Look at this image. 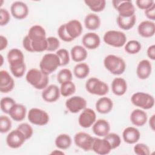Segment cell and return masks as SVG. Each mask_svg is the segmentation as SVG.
<instances>
[{"instance_id": "obj_1", "label": "cell", "mask_w": 155, "mask_h": 155, "mask_svg": "<svg viewBox=\"0 0 155 155\" xmlns=\"http://www.w3.org/2000/svg\"><path fill=\"white\" fill-rule=\"evenodd\" d=\"M27 82L37 90H44L48 86V75L42 72L40 69L31 68L25 76Z\"/></svg>"}, {"instance_id": "obj_2", "label": "cell", "mask_w": 155, "mask_h": 155, "mask_svg": "<svg viewBox=\"0 0 155 155\" xmlns=\"http://www.w3.org/2000/svg\"><path fill=\"white\" fill-rule=\"evenodd\" d=\"M105 68L111 74L120 75L124 73L126 68V64L124 60L117 56L108 54L104 59Z\"/></svg>"}, {"instance_id": "obj_3", "label": "cell", "mask_w": 155, "mask_h": 155, "mask_svg": "<svg viewBox=\"0 0 155 155\" xmlns=\"http://www.w3.org/2000/svg\"><path fill=\"white\" fill-rule=\"evenodd\" d=\"M61 66L59 57L56 53H47L44 55L39 63L40 70L49 75Z\"/></svg>"}, {"instance_id": "obj_4", "label": "cell", "mask_w": 155, "mask_h": 155, "mask_svg": "<svg viewBox=\"0 0 155 155\" xmlns=\"http://www.w3.org/2000/svg\"><path fill=\"white\" fill-rule=\"evenodd\" d=\"M85 88L89 93L100 96H105L109 91L108 85L96 78H89L85 83Z\"/></svg>"}, {"instance_id": "obj_5", "label": "cell", "mask_w": 155, "mask_h": 155, "mask_svg": "<svg viewBox=\"0 0 155 155\" xmlns=\"http://www.w3.org/2000/svg\"><path fill=\"white\" fill-rule=\"evenodd\" d=\"M103 40L108 45L114 47H121L126 44L127 36L122 31L111 30L105 33Z\"/></svg>"}, {"instance_id": "obj_6", "label": "cell", "mask_w": 155, "mask_h": 155, "mask_svg": "<svg viewBox=\"0 0 155 155\" xmlns=\"http://www.w3.org/2000/svg\"><path fill=\"white\" fill-rule=\"evenodd\" d=\"M131 101L134 105L143 110L150 109L154 105V97L144 92H136L134 93L131 97Z\"/></svg>"}, {"instance_id": "obj_7", "label": "cell", "mask_w": 155, "mask_h": 155, "mask_svg": "<svg viewBox=\"0 0 155 155\" xmlns=\"http://www.w3.org/2000/svg\"><path fill=\"white\" fill-rule=\"evenodd\" d=\"M29 122L34 125L43 126L49 122V115L44 110L38 108H31L27 115Z\"/></svg>"}, {"instance_id": "obj_8", "label": "cell", "mask_w": 155, "mask_h": 155, "mask_svg": "<svg viewBox=\"0 0 155 155\" xmlns=\"http://www.w3.org/2000/svg\"><path fill=\"white\" fill-rule=\"evenodd\" d=\"M114 8L118 12L119 16L130 17L135 15V7L131 1H112Z\"/></svg>"}, {"instance_id": "obj_9", "label": "cell", "mask_w": 155, "mask_h": 155, "mask_svg": "<svg viewBox=\"0 0 155 155\" xmlns=\"http://www.w3.org/2000/svg\"><path fill=\"white\" fill-rule=\"evenodd\" d=\"M94 140V137L85 132H78L74 136L75 145L85 151L92 150Z\"/></svg>"}, {"instance_id": "obj_10", "label": "cell", "mask_w": 155, "mask_h": 155, "mask_svg": "<svg viewBox=\"0 0 155 155\" xmlns=\"http://www.w3.org/2000/svg\"><path fill=\"white\" fill-rule=\"evenodd\" d=\"M65 107L71 113H78L86 108L87 101L80 96H73L66 100Z\"/></svg>"}, {"instance_id": "obj_11", "label": "cell", "mask_w": 155, "mask_h": 155, "mask_svg": "<svg viewBox=\"0 0 155 155\" xmlns=\"http://www.w3.org/2000/svg\"><path fill=\"white\" fill-rule=\"evenodd\" d=\"M26 139L22 133L18 129L11 131L6 137V143L11 148H18L21 147Z\"/></svg>"}, {"instance_id": "obj_12", "label": "cell", "mask_w": 155, "mask_h": 155, "mask_svg": "<svg viewBox=\"0 0 155 155\" xmlns=\"http://www.w3.org/2000/svg\"><path fill=\"white\" fill-rule=\"evenodd\" d=\"M96 120V114L95 111L90 108H85L82 110L78 117L79 125L84 128L91 127Z\"/></svg>"}, {"instance_id": "obj_13", "label": "cell", "mask_w": 155, "mask_h": 155, "mask_svg": "<svg viewBox=\"0 0 155 155\" xmlns=\"http://www.w3.org/2000/svg\"><path fill=\"white\" fill-rule=\"evenodd\" d=\"M12 15L17 19H23L28 15V8L27 5L22 1H15L10 7Z\"/></svg>"}, {"instance_id": "obj_14", "label": "cell", "mask_w": 155, "mask_h": 155, "mask_svg": "<svg viewBox=\"0 0 155 155\" xmlns=\"http://www.w3.org/2000/svg\"><path fill=\"white\" fill-rule=\"evenodd\" d=\"M61 95L59 88L55 84H51L45 88L41 94L42 99L47 102H54L59 99Z\"/></svg>"}, {"instance_id": "obj_15", "label": "cell", "mask_w": 155, "mask_h": 155, "mask_svg": "<svg viewBox=\"0 0 155 155\" xmlns=\"http://www.w3.org/2000/svg\"><path fill=\"white\" fill-rule=\"evenodd\" d=\"M15 87L13 78L6 70L0 71V91L2 93L10 92Z\"/></svg>"}, {"instance_id": "obj_16", "label": "cell", "mask_w": 155, "mask_h": 155, "mask_svg": "<svg viewBox=\"0 0 155 155\" xmlns=\"http://www.w3.org/2000/svg\"><path fill=\"white\" fill-rule=\"evenodd\" d=\"M82 43L85 48L89 50H94L100 45L101 38L97 33L88 32L83 36Z\"/></svg>"}, {"instance_id": "obj_17", "label": "cell", "mask_w": 155, "mask_h": 155, "mask_svg": "<svg viewBox=\"0 0 155 155\" xmlns=\"http://www.w3.org/2000/svg\"><path fill=\"white\" fill-rule=\"evenodd\" d=\"M66 31L69 36L73 40L80 36L82 33L83 28L81 22L77 19H71L65 23Z\"/></svg>"}, {"instance_id": "obj_18", "label": "cell", "mask_w": 155, "mask_h": 155, "mask_svg": "<svg viewBox=\"0 0 155 155\" xmlns=\"http://www.w3.org/2000/svg\"><path fill=\"white\" fill-rule=\"evenodd\" d=\"M152 71V65L148 59H142L137 64L136 68V74L142 80L147 79L150 77Z\"/></svg>"}, {"instance_id": "obj_19", "label": "cell", "mask_w": 155, "mask_h": 155, "mask_svg": "<svg viewBox=\"0 0 155 155\" xmlns=\"http://www.w3.org/2000/svg\"><path fill=\"white\" fill-rule=\"evenodd\" d=\"M137 31L143 38H151L155 33V24L150 20L143 21L139 24Z\"/></svg>"}, {"instance_id": "obj_20", "label": "cell", "mask_w": 155, "mask_h": 155, "mask_svg": "<svg viewBox=\"0 0 155 155\" xmlns=\"http://www.w3.org/2000/svg\"><path fill=\"white\" fill-rule=\"evenodd\" d=\"M92 130L95 135L99 137H105L110 133V125L107 120L100 119L93 124Z\"/></svg>"}, {"instance_id": "obj_21", "label": "cell", "mask_w": 155, "mask_h": 155, "mask_svg": "<svg viewBox=\"0 0 155 155\" xmlns=\"http://www.w3.org/2000/svg\"><path fill=\"white\" fill-rule=\"evenodd\" d=\"M140 137V131L134 127L125 128L122 133V138L125 142L128 144H134L138 142Z\"/></svg>"}, {"instance_id": "obj_22", "label": "cell", "mask_w": 155, "mask_h": 155, "mask_svg": "<svg viewBox=\"0 0 155 155\" xmlns=\"http://www.w3.org/2000/svg\"><path fill=\"white\" fill-rule=\"evenodd\" d=\"M92 150L98 154L105 155L109 154L112 149L109 143L104 138L100 139L98 137H94Z\"/></svg>"}, {"instance_id": "obj_23", "label": "cell", "mask_w": 155, "mask_h": 155, "mask_svg": "<svg viewBox=\"0 0 155 155\" xmlns=\"http://www.w3.org/2000/svg\"><path fill=\"white\" fill-rule=\"evenodd\" d=\"M131 122L136 127H142L147 122L148 116L145 111L141 109L134 110L130 114Z\"/></svg>"}, {"instance_id": "obj_24", "label": "cell", "mask_w": 155, "mask_h": 155, "mask_svg": "<svg viewBox=\"0 0 155 155\" xmlns=\"http://www.w3.org/2000/svg\"><path fill=\"white\" fill-rule=\"evenodd\" d=\"M26 113V107L22 104L16 103L10 110L8 114L13 120L20 122L25 119Z\"/></svg>"}, {"instance_id": "obj_25", "label": "cell", "mask_w": 155, "mask_h": 155, "mask_svg": "<svg viewBox=\"0 0 155 155\" xmlns=\"http://www.w3.org/2000/svg\"><path fill=\"white\" fill-rule=\"evenodd\" d=\"M95 107L98 113L101 114H107L112 110L113 102L108 97H101L96 101Z\"/></svg>"}, {"instance_id": "obj_26", "label": "cell", "mask_w": 155, "mask_h": 155, "mask_svg": "<svg viewBox=\"0 0 155 155\" xmlns=\"http://www.w3.org/2000/svg\"><path fill=\"white\" fill-rule=\"evenodd\" d=\"M27 36L32 41H39L45 39L46 31L44 27L39 25H34L28 30Z\"/></svg>"}, {"instance_id": "obj_27", "label": "cell", "mask_w": 155, "mask_h": 155, "mask_svg": "<svg viewBox=\"0 0 155 155\" xmlns=\"http://www.w3.org/2000/svg\"><path fill=\"white\" fill-rule=\"evenodd\" d=\"M111 90L116 96L124 95L127 90V84L122 78H116L111 82Z\"/></svg>"}, {"instance_id": "obj_28", "label": "cell", "mask_w": 155, "mask_h": 155, "mask_svg": "<svg viewBox=\"0 0 155 155\" xmlns=\"http://www.w3.org/2000/svg\"><path fill=\"white\" fill-rule=\"evenodd\" d=\"M70 54L72 60L78 63L84 61L88 56L86 48L81 45H75L72 47L70 51Z\"/></svg>"}, {"instance_id": "obj_29", "label": "cell", "mask_w": 155, "mask_h": 155, "mask_svg": "<svg viewBox=\"0 0 155 155\" xmlns=\"http://www.w3.org/2000/svg\"><path fill=\"white\" fill-rule=\"evenodd\" d=\"M85 27L89 30H96L101 25V19L96 13H88L84 19Z\"/></svg>"}, {"instance_id": "obj_30", "label": "cell", "mask_w": 155, "mask_h": 155, "mask_svg": "<svg viewBox=\"0 0 155 155\" xmlns=\"http://www.w3.org/2000/svg\"><path fill=\"white\" fill-rule=\"evenodd\" d=\"M116 21L119 28L122 30H128L132 28L135 25L136 22V15L130 17H122L118 15Z\"/></svg>"}, {"instance_id": "obj_31", "label": "cell", "mask_w": 155, "mask_h": 155, "mask_svg": "<svg viewBox=\"0 0 155 155\" xmlns=\"http://www.w3.org/2000/svg\"><path fill=\"white\" fill-rule=\"evenodd\" d=\"M72 140L67 134H60L55 139L54 143L56 147L60 150H67L71 145Z\"/></svg>"}, {"instance_id": "obj_32", "label": "cell", "mask_w": 155, "mask_h": 155, "mask_svg": "<svg viewBox=\"0 0 155 155\" xmlns=\"http://www.w3.org/2000/svg\"><path fill=\"white\" fill-rule=\"evenodd\" d=\"M74 76L80 79L87 78L90 73L89 65L84 62H79L77 64L73 69Z\"/></svg>"}, {"instance_id": "obj_33", "label": "cell", "mask_w": 155, "mask_h": 155, "mask_svg": "<svg viewBox=\"0 0 155 155\" xmlns=\"http://www.w3.org/2000/svg\"><path fill=\"white\" fill-rule=\"evenodd\" d=\"M10 68L11 73L15 77L21 78L25 72L26 65L24 61H21L10 64Z\"/></svg>"}, {"instance_id": "obj_34", "label": "cell", "mask_w": 155, "mask_h": 155, "mask_svg": "<svg viewBox=\"0 0 155 155\" xmlns=\"http://www.w3.org/2000/svg\"><path fill=\"white\" fill-rule=\"evenodd\" d=\"M7 61L9 64L24 61V56L23 53L18 48H12L7 53Z\"/></svg>"}, {"instance_id": "obj_35", "label": "cell", "mask_w": 155, "mask_h": 155, "mask_svg": "<svg viewBox=\"0 0 155 155\" xmlns=\"http://www.w3.org/2000/svg\"><path fill=\"white\" fill-rule=\"evenodd\" d=\"M85 4L94 12H101L104 10L106 6L105 0H85Z\"/></svg>"}, {"instance_id": "obj_36", "label": "cell", "mask_w": 155, "mask_h": 155, "mask_svg": "<svg viewBox=\"0 0 155 155\" xmlns=\"http://www.w3.org/2000/svg\"><path fill=\"white\" fill-rule=\"evenodd\" d=\"M61 94L64 97H68L73 94L76 91V85L72 82L67 81L61 84L59 88Z\"/></svg>"}, {"instance_id": "obj_37", "label": "cell", "mask_w": 155, "mask_h": 155, "mask_svg": "<svg viewBox=\"0 0 155 155\" xmlns=\"http://www.w3.org/2000/svg\"><path fill=\"white\" fill-rule=\"evenodd\" d=\"M142 48L140 43L136 40H130L125 44V51L131 54L139 53Z\"/></svg>"}, {"instance_id": "obj_38", "label": "cell", "mask_w": 155, "mask_h": 155, "mask_svg": "<svg viewBox=\"0 0 155 155\" xmlns=\"http://www.w3.org/2000/svg\"><path fill=\"white\" fill-rule=\"evenodd\" d=\"M104 138L109 143L112 150L119 147L121 143V139L116 133H109Z\"/></svg>"}, {"instance_id": "obj_39", "label": "cell", "mask_w": 155, "mask_h": 155, "mask_svg": "<svg viewBox=\"0 0 155 155\" xmlns=\"http://www.w3.org/2000/svg\"><path fill=\"white\" fill-rule=\"evenodd\" d=\"M72 72L68 68L61 69L57 74V81L60 84L67 81H72Z\"/></svg>"}, {"instance_id": "obj_40", "label": "cell", "mask_w": 155, "mask_h": 155, "mask_svg": "<svg viewBox=\"0 0 155 155\" xmlns=\"http://www.w3.org/2000/svg\"><path fill=\"white\" fill-rule=\"evenodd\" d=\"M16 104L15 101L10 97H2L0 102L1 109L4 113L8 114L11 108Z\"/></svg>"}, {"instance_id": "obj_41", "label": "cell", "mask_w": 155, "mask_h": 155, "mask_svg": "<svg viewBox=\"0 0 155 155\" xmlns=\"http://www.w3.org/2000/svg\"><path fill=\"white\" fill-rule=\"evenodd\" d=\"M12 126V122L10 119L4 115H2L0 117V132L1 133H6L8 132Z\"/></svg>"}, {"instance_id": "obj_42", "label": "cell", "mask_w": 155, "mask_h": 155, "mask_svg": "<svg viewBox=\"0 0 155 155\" xmlns=\"http://www.w3.org/2000/svg\"><path fill=\"white\" fill-rule=\"evenodd\" d=\"M56 54L59 57L61 62V66H65L70 62V54L67 50L61 48L56 51Z\"/></svg>"}, {"instance_id": "obj_43", "label": "cell", "mask_w": 155, "mask_h": 155, "mask_svg": "<svg viewBox=\"0 0 155 155\" xmlns=\"http://www.w3.org/2000/svg\"><path fill=\"white\" fill-rule=\"evenodd\" d=\"M17 129H18L22 133L26 140L30 139L33 134V128L30 125L27 123H22L19 124L18 126Z\"/></svg>"}, {"instance_id": "obj_44", "label": "cell", "mask_w": 155, "mask_h": 155, "mask_svg": "<svg viewBox=\"0 0 155 155\" xmlns=\"http://www.w3.org/2000/svg\"><path fill=\"white\" fill-rule=\"evenodd\" d=\"M31 42V47L33 50V52H42L47 50V38L44 40L39 41H32Z\"/></svg>"}, {"instance_id": "obj_45", "label": "cell", "mask_w": 155, "mask_h": 155, "mask_svg": "<svg viewBox=\"0 0 155 155\" xmlns=\"http://www.w3.org/2000/svg\"><path fill=\"white\" fill-rule=\"evenodd\" d=\"M134 152L137 155H149L150 154V148L145 143H138L133 147Z\"/></svg>"}, {"instance_id": "obj_46", "label": "cell", "mask_w": 155, "mask_h": 155, "mask_svg": "<svg viewBox=\"0 0 155 155\" xmlns=\"http://www.w3.org/2000/svg\"><path fill=\"white\" fill-rule=\"evenodd\" d=\"M47 51H54L58 50L60 47L59 40L54 36H50L47 38Z\"/></svg>"}, {"instance_id": "obj_47", "label": "cell", "mask_w": 155, "mask_h": 155, "mask_svg": "<svg viewBox=\"0 0 155 155\" xmlns=\"http://www.w3.org/2000/svg\"><path fill=\"white\" fill-rule=\"evenodd\" d=\"M58 35L59 37V38L65 42H71L73 41V39H71L69 35H68L66 28H65V24H63L59 26V27L58 29Z\"/></svg>"}, {"instance_id": "obj_48", "label": "cell", "mask_w": 155, "mask_h": 155, "mask_svg": "<svg viewBox=\"0 0 155 155\" xmlns=\"http://www.w3.org/2000/svg\"><path fill=\"white\" fill-rule=\"evenodd\" d=\"M10 20V15L8 11L5 9L1 8L0 9V25L4 26L7 25Z\"/></svg>"}, {"instance_id": "obj_49", "label": "cell", "mask_w": 155, "mask_h": 155, "mask_svg": "<svg viewBox=\"0 0 155 155\" xmlns=\"http://www.w3.org/2000/svg\"><path fill=\"white\" fill-rule=\"evenodd\" d=\"M137 7L142 10H147L155 4L153 0H137L136 1Z\"/></svg>"}, {"instance_id": "obj_50", "label": "cell", "mask_w": 155, "mask_h": 155, "mask_svg": "<svg viewBox=\"0 0 155 155\" xmlns=\"http://www.w3.org/2000/svg\"><path fill=\"white\" fill-rule=\"evenodd\" d=\"M145 16L150 19V21L155 20V4L153 5L151 7L147 9L144 12Z\"/></svg>"}, {"instance_id": "obj_51", "label": "cell", "mask_w": 155, "mask_h": 155, "mask_svg": "<svg viewBox=\"0 0 155 155\" xmlns=\"http://www.w3.org/2000/svg\"><path fill=\"white\" fill-rule=\"evenodd\" d=\"M22 46L27 51L33 52V50L31 47V40L27 35H26L22 40Z\"/></svg>"}, {"instance_id": "obj_52", "label": "cell", "mask_w": 155, "mask_h": 155, "mask_svg": "<svg viewBox=\"0 0 155 155\" xmlns=\"http://www.w3.org/2000/svg\"><path fill=\"white\" fill-rule=\"evenodd\" d=\"M147 54L148 57L151 59L154 60L155 59V45L154 44L151 45L149 46L147 50Z\"/></svg>"}, {"instance_id": "obj_53", "label": "cell", "mask_w": 155, "mask_h": 155, "mask_svg": "<svg viewBox=\"0 0 155 155\" xmlns=\"http://www.w3.org/2000/svg\"><path fill=\"white\" fill-rule=\"evenodd\" d=\"M8 45V41L7 39V38L2 36L1 35L0 36V50L2 51L3 50H4Z\"/></svg>"}, {"instance_id": "obj_54", "label": "cell", "mask_w": 155, "mask_h": 155, "mask_svg": "<svg viewBox=\"0 0 155 155\" xmlns=\"http://www.w3.org/2000/svg\"><path fill=\"white\" fill-rule=\"evenodd\" d=\"M148 123H149V125H150V128L153 131H154V128H155V114H153L150 117V118L149 119Z\"/></svg>"}, {"instance_id": "obj_55", "label": "cell", "mask_w": 155, "mask_h": 155, "mask_svg": "<svg viewBox=\"0 0 155 155\" xmlns=\"http://www.w3.org/2000/svg\"><path fill=\"white\" fill-rule=\"evenodd\" d=\"M51 154H64V153L63 151H61V150H55L54 151H53L51 153Z\"/></svg>"}, {"instance_id": "obj_56", "label": "cell", "mask_w": 155, "mask_h": 155, "mask_svg": "<svg viewBox=\"0 0 155 155\" xmlns=\"http://www.w3.org/2000/svg\"><path fill=\"white\" fill-rule=\"evenodd\" d=\"M1 66H2V64H3V56L2 55H1Z\"/></svg>"}]
</instances>
